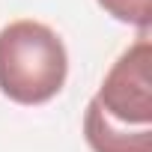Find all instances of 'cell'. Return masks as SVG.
Returning a JSON list of instances; mask_svg holds the SVG:
<instances>
[{
  "mask_svg": "<svg viewBox=\"0 0 152 152\" xmlns=\"http://www.w3.org/2000/svg\"><path fill=\"white\" fill-rule=\"evenodd\" d=\"M152 42L140 36L104 75L87 104L84 137L93 152H152Z\"/></svg>",
  "mask_w": 152,
  "mask_h": 152,
  "instance_id": "1",
  "label": "cell"
},
{
  "mask_svg": "<svg viewBox=\"0 0 152 152\" xmlns=\"http://www.w3.org/2000/svg\"><path fill=\"white\" fill-rule=\"evenodd\" d=\"M69 75L63 39L42 21H12L0 30V93L18 104L51 102Z\"/></svg>",
  "mask_w": 152,
  "mask_h": 152,
  "instance_id": "2",
  "label": "cell"
},
{
  "mask_svg": "<svg viewBox=\"0 0 152 152\" xmlns=\"http://www.w3.org/2000/svg\"><path fill=\"white\" fill-rule=\"evenodd\" d=\"M99 6L122 24H134L143 33L152 24V0H99Z\"/></svg>",
  "mask_w": 152,
  "mask_h": 152,
  "instance_id": "3",
  "label": "cell"
}]
</instances>
